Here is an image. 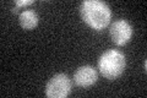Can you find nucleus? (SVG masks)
<instances>
[{
    "label": "nucleus",
    "mask_w": 147,
    "mask_h": 98,
    "mask_svg": "<svg viewBox=\"0 0 147 98\" xmlns=\"http://www.w3.org/2000/svg\"><path fill=\"white\" fill-rule=\"evenodd\" d=\"M81 17L96 31L105 28L112 18V12L107 4L98 0H85L80 6Z\"/></svg>",
    "instance_id": "obj_1"
},
{
    "label": "nucleus",
    "mask_w": 147,
    "mask_h": 98,
    "mask_svg": "<svg viewBox=\"0 0 147 98\" xmlns=\"http://www.w3.org/2000/svg\"><path fill=\"white\" fill-rule=\"evenodd\" d=\"M125 55L117 49L104 52L98 59V69L107 80H115L125 70Z\"/></svg>",
    "instance_id": "obj_2"
},
{
    "label": "nucleus",
    "mask_w": 147,
    "mask_h": 98,
    "mask_svg": "<svg viewBox=\"0 0 147 98\" xmlns=\"http://www.w3.org/2000/svg\"><path fill=\"white\" fill-rule=\"evenodd\" d=\"M71 92V80L65 74H57L45 86V96L48 98H66Z\"/></svg>",
    "instance_id": "obj_3"
},
{
    "label": "nucleus",
    "mask_w": 147,
    "mask_h": 98,
    "mask_svg": "<svg viewBox=\"0 0 147 98\" xmlns=\"http://www.w3.org/2000/svg\"><path fill=\"white\" fill-rule=\"evenodd\" d=\"M110 37L117 45L126 44L132 37V27L125 20H117L110 26Z\"/></svg>",
    "instance_id": "obj_4"
},
{
    "label": "nucleus",
    "mask_w": 147,
    "mask_h": 98,
    "mask_svg": "<svg viewBox=\"0 0 147 98\" xmlns=\"http://www.w3.org/2000/svg\"><path fill=\"white\" fill-rule=\"evenodd\" d=\"M98 78V74L94 68L90 66V65H85V66H80L76 70L75 75H74V81L79 87L87 88L92 85H94Z\"/></svg>",
    "instance_id": "obj_5"
},
{
    "label": "nucleus",
    "mask_w": 147,
    "mask_h": 98,
    "mask_svg": "<svg viewBox=\"0 0 147 98\" xmlns=\"http://www.w3.org/2000/svg\"><path fill=\"white\" fill-rule=\"evenodd\" d=\"M18 20H20V25L24 30H33L37 27L38 25V16H37V14L32 10H25L20 14V17H18Z\"/></svg>",
    "instance_id": "obj_6"
},
{
    "label": "nucleus",
    "mask_w": 147,
    "mask_h": 98,
    "mask_svg": "<svg viewBox=\"0 0 147 98\" xmlns=\"http://www.w3.org/2000/svg\"><path fill=\"white\" fill-rule=\"evenodd\" d=\"M33 1L32 0H25V1H16V10H13V12H16L17 11V9L20 7V6H26V5H30V4H32Z\"/></svg>",
    "instance_id": "obj_7"
}]
</instances>
